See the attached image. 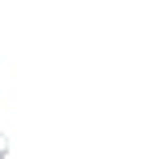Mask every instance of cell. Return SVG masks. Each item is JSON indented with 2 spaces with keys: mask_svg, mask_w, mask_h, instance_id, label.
Returning <instances> with one entry per match:
<instances>
[]
</instances>
